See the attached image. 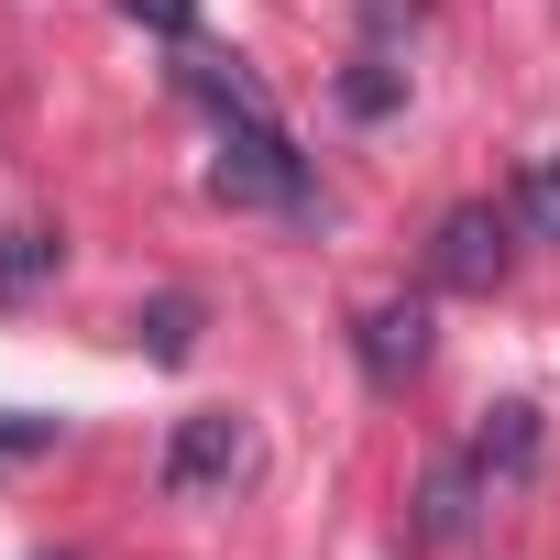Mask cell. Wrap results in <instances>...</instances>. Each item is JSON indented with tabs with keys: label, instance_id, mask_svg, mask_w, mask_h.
<instances>
[{
	"label": "cell",
	"instance_id": "3957f363",
	"mask_svg": "<svg viewBox=\"0 0 560 560\" xmlns=\"http://www.w3.org/2000/svg\"><path fill=\"white\" fill-rule=\"evenodd\" d=\"M253 472V418H231V407H198V418H176V440H165V462H154V483L187 505V494H220V483H242Z\"/></svg>",
	"mask_w": 560,
	"mask_h": 560
},
{
	"label": "cell",
	"instance_id": "7c38bea8",
	"mask_svg": "<svg viewBox=\"0 0 560 560\" xmlns=\"http://www.w3.org/2000/svg\"><path fill=\"white\" fill-rule=\"evenodd\" d=\"M121 12H132L143 34H165V45H187V34H198V0H121Z\"/></svg>",
	"mask_w": 560,
	"mask_h": 560
},
{
	"label": "cell",
	"instance_id": "6da1fadb",
	"mask_svg": "<svg viewBox=\"0 0 560 560\" xmlns=\"http://www.w3.org/2000/svg\"><path fill=\"white\" fill-rule=\"evenodd\" d=\"M187 89L220 110V165H209V187H220L231 209H308V154L287 143V121H275V100H264L253 78L187 67Z\"/></svg>",
	"mask_w": 560,
	"mask_h": 560
},
{
	"label": "cell",
	"instance_id": "8fae6325",
	"mask_svg": "<svg viewBox=\"0 0 560 560\" xmlns=\"http://www.w3.org/2000/svg\"><path fill=\"white\" fill-rule=\"evenodd\" d=\"M67 440V418H34V407H0V462H34V451H56Z\"/></svg>",
	"mask_w": 560,
	"mask_h": 560
},
{
	"label": "cell",
	"instance_id": "277c9868",
	"mask_svg": "<svg viewBox=\"0 0 560 560\" xmlns=\"http://www.w3.org/2000/svg\"><path fill=\"white\" fill-rule=\"evenodd\" d=\"M352 352H363L374 385H407V374L429 363V308H418V298H374V308L352 319Z\"/></svg>",
	"mask_w": 560,
	"mask_h": 560
},
{
	"label": "cell",
	"instance_id": "5b68a950",
	"mask_svg": "<svg viewBox=\"0 0 560 560\" xmlns=\"http://www.w3.org/2000/svg\"><path fill=\"white\" fill-rule=\"evenodd\" d=\"M472 472H483V494H505V483H527V462H538V407L527 396H505L483 429H472V451H462Z\"/></svg>",
	"mask_w": 560,
	"mask_h": 560
},
{
	"label": "cell",
	"instance_id": "30bf717a",
	"mask_svg": "<svg viewBox=\"0 0 560 560\" xmlns=\"http://www.w3.org/2000/svg\"><path fill=\"white\" fill-rule=\"evenodd\" d=\"M396 100H407V78H396V67H374V56H363V67L341 78V110H352V121H385Z\"/></svg>",
	"mask_w": 560,
	"mask_h": 560
},
{
	"label": "cell",
	"instance_id": "52a82bcc",
	"mask_svg": "<svg viewBox=\"0 0 560 560\" xmlns=\"http://www.w3.org/2000/svg\"><path fill=\"white\" fill-rule=\"evenodd\" d=\"M132 341H143L154 363H187V352H198V298H154V308L132 319Z\"/></svg>",
	"mask_w": 560,
	"mask_h": 560
},
{
	"label": "cell",
	"instance_id": "ba28073f",
	"mask_svg": "<svg viewBox=\"0 0 560 560\" xmlns=\"http://www.w3.org/2000/svg\"><path fill=\"white\" fill-rule=\"evenodd\" d=\"M505 209H516V231H527V242H560V154H538V165L516 176V198H505Z\"/></svg>",
	"mask_w": 560,
	"mask_h": 560
},
{
	"label": "cell",
	"instance_id": "8992f818",
	"mask_svg": "<svg viewBox=\"0 0 560 560\" xmlns=\"http://www.w3.org/2000/svg\"><path fill=\"white\" fill-rule=\"evenodd\" d=\"M472 505H483V472L451 451V462H429V483H418V538H472Z\"/></svg>",
	"mask_w": 560,
	"mask_h": 560
},
{
	"label": "cell",
	"instance_id": "9c48e42d",
	"mask_svg": "<svg viewBox=\"0 0 560 560\" xmlns=\"http://www.w3.org/2000/svg\"><path fill=\"white\" fill-rule=\"evenodd\" d=\"M45 275H56V231H12L0 242V298H34Z\"/></svg>",
	"mask_w": 560,
	"mask_h": 560
},
{
	"label": "cell",
	"instance_id": "7a4b0ae2",
	"mask_svg": "<svg viewBox=\"0 0 560 560\" xmlns=\"http://www.w3.org/2000/svg\"><path fill=\"white\" fill-rule=\"evenodd\" d=\"M516 242H527L516 209H483V198L451 209V220L429 231V287H451V298H494V287H505V264H516Z\"/></svg>",
	"mask_w": 560,
	"mask_h": 560
}]
</instances>
